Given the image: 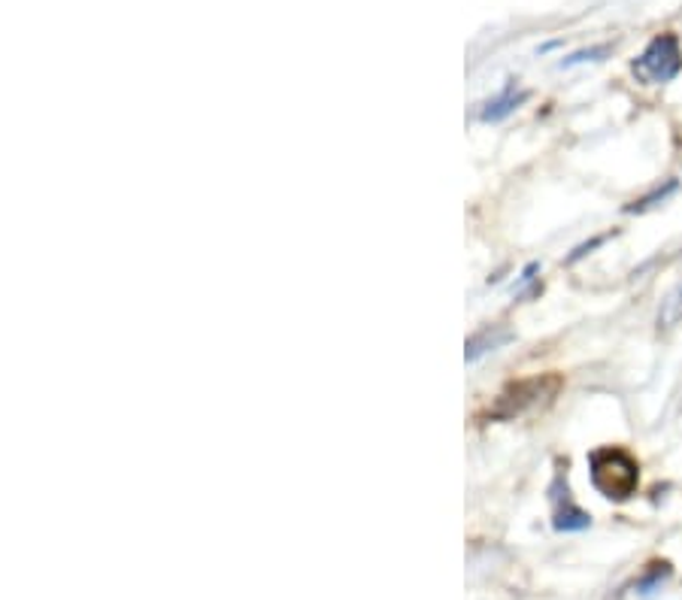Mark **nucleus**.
Here are the masks:
<instances>
[{"label":"nucleus","instance_id":"obj_8","mask_svg":"<svg viewBox=\"0 0 682 600\" xmlns=\"http://www.w3.org/2000/svg\"><path fill=\"white\" fill-rule=\"evenodd\" d=\"M682 325V286H677L670 295L661 300V310H658V327H677Z\"/></svg>","mask_w":682,"mask_h":600},{"label":"nucleus","instance_id":"obj_1","mask_svg":"<svg viewBox=\"0 0 682 600\" xmlns=\"http://www.w3.org/2000/svg\"><path fill=\"white\" fill-rule=\"evenodd\" d=\"M589 464H591V483H594V488H598L601 495L610 497V500H628V497L637 492L640 473H637V461H634L628 452L610 449V446H606V449L591 452Z\"/></svg>","mask_w":682,"mask_h":600},{"label":"nucleus","instance_id":"obj_7","mask_svg":"<svg viewBox=\"0 0 682 600\" xmlns=\"http://www.w3.org/2000/svg\"><path fill=\"white\" fill-rule=\"evenodd\" d=\"M670 574H673V570H670L668 562H656V564H649V570H646L644 576H637L631 586H634V591H637L640 598L649 600L652 595H658V591L664 588V582L670 579Z\"/></svg>","mask_w":682,"mask_h":600},{"label":"nucleus","instance_id":"obj_3","mask_svg":"<svg viewBox=\"0 0 682 600\" xmlns=\"http://www.w3.org/2000/svg\"><path fill=\"white\" fill-rule=\"evenodd\" d=\"M558 392V377H534L522 379V382H512L510 389H504L498 394L495 406L488 409L492 418H516L528 413L531 406L543 404L546 397Z\"/></svg>","mask_w":682,"mask_h":600},{"label":"nucleus","instance_id":"obj_6","mask_svg":"<svg viewBox=\"0 0 682 600\" xmlns=\"http://www.w3.org/2000/svg\"><path fill=\"white\" fill-rule=\"evenodd\" d=\"M552 500H555V512H552V528H555V531L574 534V531H586V528H589L591 516L570 500V492H565V497L555 495Z\"/></svg>","mask_w":682,"mask_h":600},{"label":"nucleus","instance_id":"obj_2","mask_svg":"<svg viewBox=\"0 0 682 600\" xmlns=\"http://www.w3.org/2000/svg\"><path fill=\"white\" fill-rule=\"evenodd\" d=\"M631 70H634V77L640 79V82H652V85L677 79L682 70L680 39L673 37V34H658L640 53V58H634Z\"/></svg>","mask_w":682,"mask_h":600},{"label":"nucleus","instance_id":"obj_10","mask_svg":"<svg viewBox=\"0 0 682 600\" xmlns=\"http://www.w3.org/2000/svg\"><path fill=\"white\" fill-rule=\"evenodd\" d=\"M606 55H610V46H591V49H579V53H574L570 58H565L562 67L586 65V61H604Z\"/></svg>","mask_w":682,"mask_h":600},{"label":"nucleus","instance_id":"obj_11","mask_svg":"<svg viewBox=\"0 0 682 600\" xmlns=\"http://www.w3.org/2000/svg\"><path fill=\"white\" fill-rule=\"evenodd\" d=\"M604 240H606V236H594V240H589V243H582V246H577V249H574V255L567 258V264H577L579 258H586L591 249H598V246H601V243H604Z\"/></svg>","mask_w":682,"mask_h":600},{"label":"nucleus","instance_id":"obj_9","mask_svg":"<svg viewBox=\"0 0 682 600\" xmlns=\"http://www.w3.org/2000/svg\"><path fill=\"white\" fill-rule=\"evenodd\" d=\"M677 188H680V183H677V180H668V183L658 185V188H652V192L640 197V200L628 204V207H625V212H646V209L658 207V204H664V200H668V197L673 195Z\"/></svg>","mask_w":682,"mask_h":600},{"label":"nucleus","instance_id":"obj_5","mask_svg":"<svg viewBox=\"0 0 682 600\" xmlns=\"http://www.w3.org/2000/svg\"><path fill=\"white\" fill-rule=\"evenodd\" d=\"M528 101V92L525 89H519L516 82H507L504 85V92L495 94L492 101H488L483 109H479V122H486V125H498L504 118H510L519 106Z\"/></svg>","mask_w":682,"mask_h":600},{"label":"nucleus","instance_id":"obj_4","mask_svg":"<svg viewBox=\"0 0 682 600\" xmlns=\"http://www.w3.org/2000/svg\"><path fill=\"white\" fill-rule=\"evenodd\" d=\"M512 337H516V334H512L507 325L479 327V331H476V334H471V337H467V343H464V361H467V365H473V361H479L483 355L498 353V349H504V346H507Z\"/></svg>","mask_w":682,"mask_h":600}]
</instances>
